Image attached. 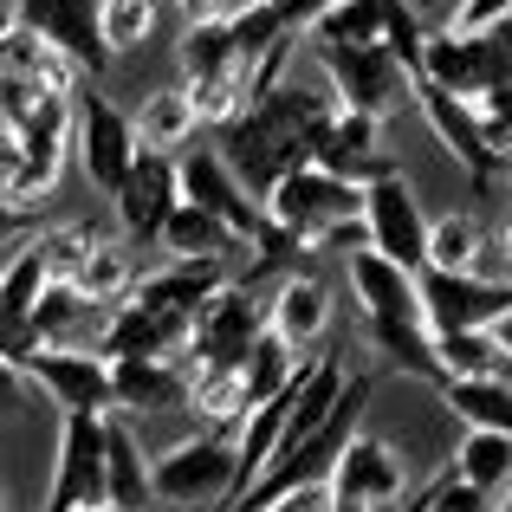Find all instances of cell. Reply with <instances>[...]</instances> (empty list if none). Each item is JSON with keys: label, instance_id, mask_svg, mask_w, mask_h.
I'll return each instance as SVG.
<instances>
[{"label": "cell", "instance_id": "52a82bcc", "mask_svg": "<svg viewBox=\"0 0 512 512\" xmlns=\"http://www.w3.org/2000/svg\"><path fill=\"white\" fill-rule=\"evenodd\" d=\"M104 422L111 415H65L59 422V461L39 512H98L111 506V454H104Z\"/></svg>", "mask_w": 512, "mask_h": 512}, {"label": "cell", "instance_id": "484cf974", "mask_svg": "<svg viewBox=\"0 0 512 512\" xmlns=\"http://www.w3.org/2000/svg\"><path fill=\"white\" fill-rule=\"evenodd\" d=\"M0 72H7V78H26V85H46V91H59V98H72L78 78H85L59 46H46L33 26H13V33L0 39Z\"/></svg>", "mask_w": 512, "mask_h": 512}, {"label": "cell", "instance_id": "3957f363", "mask_svg": "<svg viewBox=\"0 0 512 512\" xmlns=\"http://www.w3.org/2000/svg\"><path fill=\"white\" fill-rule=\"evenodd\" d=\"M266 221L286 247L299 253H363L370 227H363V182L331 175L325 163L292 169L286 182L266 195Z\"/></svg>", "mask_w": 512, "mask_h": 512}, {"label": "cell", "instance_id": "7402d4cb", "mask_svg": "<svg viewBox=\"0 0 512 512\" xmlns=\"http://www.w3.org/2000/svg\"><path fill=\"white\" fill-rule=\"evenodd\" d=\"M266 325L299 350V357H305V350H318V344H325V331H331V286H325V279H312V273L279 279L273 305H266Z\"/></svg>", "mask_w": 512, "mask_h": 512}, {"label": "cell", "instance_id": "ffe728a7", "mask_svg": "<svg viewBox=\"0 0 512 512\" xmlns=\"http://www.w3.org/2000/svg\"><path fill=\"white\" fill-rule=\"evenodd\" d=\"M188 338H195V318L182 312H150V305L124 299L104 325V357H188Z\"/></svg>", "mask_w": 512, "mask_h": 512}, {"label": "cell", "instance_id": "8d00e7d4", "mask_svg": "<svg viewBox=\"0 0 512 512\" xmlns=\"http://www.w3.org/2000/svg\"><path fill=\"white\" fill-rule=\"evenodd\" d=\"M240 512H331V487L318 480V487H286L273 493V500H247Z\"/></svg>", "mask_w": 512, "mask_h": 512}, {"label": "cell", "instance_id": "d590c367", "mask_svg": "<svg viewBox=\"0 0 512 512\" xmlns=\"http://www.w3.org/2000/svg\"><path fill=\"white\" fill-rule=\"evenodd\" d=\"M415 512H500V500H493V493H480V487H467L461 474H441Z\"/></svg>", "mask_w": 512, "mask_h": 512}, {"label": "cell", "instance_id": "681fc988", "mask_svg": "<svg viewBox=\"0 0 512 512\" xmlns=\"http://www.w3.org/2000/svg\"><path fill=\"white\" fill-rule=\"evenodd\" d=\"M506 175H512V163H506Z\"/></svg>", "mask_w": 512, "mask_h": 512}, {"label": "cell", "instance_id": "e0dca14e", "mask_svg": "<svg viewBox=\"0 0 512 512\" xmlns=\"http://www.w3.org/2000/svg\"><path fill=\"white\" fill-rule=\"evenodd\" d=\"M111 201H117V227H124V240H163L169 214L182 208V163L143 150L137 175H130Z\"/></svg>", "mask_w": 512, "mask_h": 512}, {"label": "cell", "instance_id": "ba28073f", "mask_svg": "<svg viewBox=\"0 0 512 512\" xmlns=\"http://www.w3.org/2000/svg\"><path fill=\"white\" fill-rule=\"evenodd\" d=\"M363 227H370V253L409 266V273L428 266V227H435V221L422 214L415 182L402 169H383V175L363 182Z\"/></svg>", "mask_w": 512, "mask_h": 512}, {"label": "cell", "instance_id": "7bdbcfd3", "mask_svg": "<svg viewBox=\"0 0 512 512\" xmlns=\"http://www.w3.org/2000/svg\"><path fill=\"white\" fill-rule=\"evenodd\" d=\"M493 344H500V350H506V363H512V312L500 318V325H493Z\"/></svg>", "mask_w": 512, "mask_h": 512}, {"label": "cell", "instance_id": "30bf717a", "mask_svg": "<svg viewBox=\"0 0 512 512\" xmlns=\"http://www.w3.org/2000/svg\"><path fill=\"white\" fill-rule=\"evenodd\" d=\"M72 150H78V169L91 175V188H104V195H117V188L137 175L143 163V143H137V117L117 111L111 98H98V91H85L78 98V130H72Z\"/></svg>", "mask_w": 512, "mask_h": 512}, {"label": "cell", "instance_id": "277c9868", "mask_svg": "<svg viewBox=\"0 0 512 512\" xmlns=\"http://www.w3.org/2000/svg\"><path fill=\"white\" fill-rule=\"evenodd\" d=\"M156 500L175 512H234L240 506V428H201L156 454Z\"/></svg>", "mask_w": 512, "mask_h": 512}, {"label": "cell", "instance_id": "d6a6232c", "mask_svg": "<svg viewBox=\"0 0 512 512\" xmlns=\"http://www.w3.org/2000/svg\"><path fill=\"white\" fill-rule=\"evenodd\" d=\"M78 286L91 292L98 305H124L137 292V260H130V240H98L78 266Z\"/></svg>", "mask_w": 512, "mask_h": 512}, {"label": "cell", "instance_id": "e575fe53", "mask_svg": "<svg viewBox=\"0 0 512 512\" xmlns=\"http://www.w3.org/2000/svg\"><path fill=\"white\" fill-rule=\"evenodd\" d=\"M98 26H104V46H111V59H117V52H137L143 39L156 33V0H104Z\"/></svg>", "mask_w": 512, "mask_h": 512}, {"label": "cell", "instance_id": "f35d334b", "mask_svg": "<svg viewBox=\"0 0 512 512\" xmlns=\"http://www.w3.org/2000/svg\"><path fill=\"white\" fill-rule=\"evenodd\" d=\"M331 7H338V0H273V13L286 20V33H292V39H299V33H312V26L325 20Z\"/></svg>", "mask_w": 512, "mask_h": 512}, {"label": "cell", "instance_id": "b9f144b4", "mask_svg": "<svg viewBox=\"0 0 512 512\" xmlns=\"http://www.w3.org/2000/svg\"><path fill=\"white\" fill-rule=\"evenodd\" d=\"M500 279H506V286H512V221L500 227Z\"/></svg>", "mask_w": 512, "mask_h": 512}, {"label": "cell", "instance_id": "bcb514c9", "mask_svg": "<svg viewBox=\"0 0 512 512\" xmlns=\"http://www.w3.org/2000/svg\"><path fill=\"white\" fill-rule=\"evenodd\" d=\"M0 512H7V487H0Z\"/></svg>", "mask_w": 512, "mask_h": 512}, {"label": "cell", "instance_id": "2e32d148", "mask_svg": "<svg viewBox=\"0 0 512 512\" xmlns=\"http://www.w3.org/2000/svg\"><path fill=\"white\" fill-rule=\"evenodd\" d=\"M13 13H20V26H33L46 46H59L85 78H98L104 65H111V46H104V26H98L104 0H13Z\"/></svg>", "mask_w": 512, "mask_h": 512}, {"label": "cell", "instance_id": "7dc6e473", "mask_svg": "<svg viewBox=\"0 0 512 512\" xmlns=\"http://www.w3.org/2000/svg\"><path fill=\"white\" fill-rule=\"evenodd\" d=\"M500 33H506V39H512V20H506V26H500Z\"/></svg>", "mask_w": 512, "mask_h": 512}, {"label": "cell", "instance_id": "5b68a950", "mask_svg": "<svg viewBox=\"0 0 512 512\" xmlns=\"http://www.w3.org/2000/svg\"><path fill=\"white\" fill-rule=\"evenodd\" d=\"M415 78H428V85L480 104L487 91L512 85V39L500 33V26H493V33H454V26H448V33H428L422 72H415Z\"/></svg>", "mask_w": 512, "mask_h": 512}, {"label": "cell", "instance_id": "74e56055", "mask_svg": "<svg viewBox=\"0 0 512 512\" xmlns=\"http://www.w3.org/2000/svg\"><path fill=\"white\" fill-rule=\"evenodd\" d=\"M512 20V0H461L454 13V33H493V26Z\"/></svg>", "mask_w": 512, "mask_h": 512}, {"label": "cell", "instance_id": "836d02e7", "mask_svg": "<svg viewBox=\"0 0 512 512\" xmlns=\"http://www.w3.org/2000/svg\"><path fill=\"white\" fill-rule=\"evenodd\" d=\"M435 363H441V376H493V370H506V350L493 344V331H461V338H435Z\"/></svg>", "mask_w": 512, "mask_h": 512}, {"label": "cell", "instance_id": "ee69618b", "mask_svg": "<svg viewBox=\"0 0 512 512\" xmlns=\"http://www.w3.org/2000/svg\"><path fill=\"white\" fill-rule=\"evenodd\" d=\"M13 26H20V13H13V0H0V39H7Z\"/></svg>", "mask_w": 512, "mask_h": 512}, {"label": "cell", "instance_id": "ab89813d", "mask_svg": "<svg viewBox=\"0 0 512 512\" xmlns=\"http://www.w3.org/2000/svg\"><path fill=\"white\" fill-rule=\"evenodd\" d=\"M39 234V214L26 208V201L0 195V247H13V240H33Z\"/></svg>", "mask_w": 512, "mask_h": 512}, {"label": "cell", "instance_id": "f6af8a7d", "mask_svg": "<svg viewBox=\"0 0 512 512\" xmlns=\"http://www.w3.org/2000/svg\"><path fill=\"white\" fill-rule=\"evenodd\" d=\"M500 512H512V493H506V500H500Z\"/></svg>", "mask_w": 512, "mask_h": 512}, {"label": "cell", "instance_id": "9c48e42d", "mask_svg": "<svg viewBox=\"0 0 512 512\" xmlns=\"http://www.w3.org/2000/svg\"><path fill=\"white\" fill-rule=\"evenodd\" d=\"M266 331V305L247 292V279H227L208 305L195 312V338H188V370H240L247 350Z\"/></svg>", "mask_w": 512, "mask_h": 512}, {"label": "cell", "instance_id": "7c38bea8", "mask_svg": "<svg viewBox=\"0 0 512 512\" xmlns=\"http://www.w3.org/2000/svg\"><path fill=\"white\" fill-rule=\"evenodd\" d=\"M325 487H331V512H396L409 500V461L383 435H357Z\"/></svg>", "mask_w": 512, "mask_h": 512}, {"label": "cell", "instance_id": "7a4b0ae2", "mask_svg": "<svg viewBox=\"0 0 512 512\" xmlns=\"http://www.w3.org/2000/svg\"><path fill=\"white\" fill-rule=\"evenodd\" d=\"M344 279H350V299H357V318L370 331V344L396 370H415L435 383L441 363H435V331H428V312H422V279L370 247L344 253Z\"/></svg>", "mask_w": 512, "mask_h": 512}, {"label": "cell", "instance_id": "44dd1931", "mask_svg": "<svg viewBox=\"0 0 512 512\" xmlns=\"http://www.w3.org/2000/svg\"><path fill=\"white\" fill-rule=\"evenodd\" d=\"M104 454H111V512H150L156 506V454L143 448L130 415L104 422Z\"/></svg>", "mask_w": 512, "mask_h": 512}, {"label": "cell", "instance_id": "6da1fadb", "mask_svg": "<svg viewBox=\"0 0 512 512\" xmlns=\"http://www.w3.org/2000/svg\"><path fill=\"white\" fill-rule=\"evenodd\" d=\"M331 117H338V98H318V91L292 85V78H273V85L253 91V104L234 124H221V156L266 201L292 169L318 163V143H325Z\"/></svg>", "mask_w": 512, "mask_h": 512}, {"label": "cell", "instance_id": "8992f818", "mask_svg": "<svg viewBox=\"0 0 512 512\" xmlns=\"http://www.w3.org/2000/svg\"><path fill=\"white\" fill-rule=\"evenodd\" d=\"M312 52H318V65H325V78H331L338 111L389 117L402 104V91H415V72L389 46H338V39H312Z\"/></svg>", "mask_w": 512, "mask_h": 512}, {"label": "cell", "instance_id": "d6986e66", "mask_svg": "<svg viewBox=\"0 0 512 512\" xmlns=\"http://www.w3.org/2000/svg\"><path fill=\"white\" fill-rule=\"evenodd\" d=\"M111 312L117 305H98L78 279H52L33 305V331H39V344H59V350H98Z\"/></svg>", "mask_w": 512, "mask_h": 512}, {"label": "cell", "instance_id": "60d3db41", "mask_svg": "<svg viewBox=\"0 0 512 512\" xmlns=\"http://www.w3.org/2000/svg\"><path fill=\"white\" fill-rule=\"evenodd\" d=\"M26 383H33V376L13 357H0V415H26Z\"/></svg>", "mask_w": 512, "mask_h": 512}, {"label": "cell", "instance_id": "8fae6325", "mask_svg": "<svg viewBox=\"0 0 512 512\" xmlns=\"http://www.w3.org/2000/svg\"><path fill=\"white\" fill-rule=\"evenodd\" d=\"M422 312L435 338H461V331H493L512 312V286L487 273H441V266H422Z\"/></svg>", "mask_w": 512, "mask_h": 512}, {"label": "cell", "instance_id": "5bb4252c", "mask_svg": "<svg viewBox=\"0 0 512 512\" xmlns=\"http://www.w3.org/2000/svg\"><path fill=\"white\" fill-rule=\"evenodd\" d=\"M26 376L59 402V415H117V376L104 350H59L39 344L26 357Z\"/></svg>", "mask_w": 512, "mask_h": 512}, {"label": "cell", "instance_id": "cb8c5ba5", "mask_svg": "<svg viewBox=\"0 0 512 512\" xmlns=\"http://www.w3.org/2000/svg\"><path fill=\"white\" fill-rule=\"evenodd\" d=\"M435 396L461 428H500V435H512V383L500 370L493 376H441Z\"/></svg>", "mask_w": 512, "mask_h": 512}, {"label": "cell", "instance_id": "d4e9b609", "mask_svg": "<svg viewBox=\"0 0 512 512\" xmlns=\"http://www.w3.org/2000/svg\"><path fill=\"white\" fill-rule=\"evenodd\" d=\"M305 363H312V357H299V350H292L273 325H266V331H260V344H253V350H247V363H240V396H247V415L286 396V389L305 376Z\"/></svg>", "mask_w": 512, "mask_h": 512}, {"label": "cell", "instance_id": "4dcf8cb0", "mask_svg": "<svg viewBox=\"0 0 512 512\" xmlns=\"http://www.w3.org/2000/svg\"><path fill=\"white\" fill-rule=\"evenodd\" d=\"M182 72H188V91L195 85H214V78H227V72H240V46H234V26L227 20H201V26H188L182 33Z\"/></svg>", "mask_w": 512, "mask_h": 512}, {"label": "cell", "instance_id": "9a60e30c", "mask_svg": "<svg viewBox=\"0 0 512 512\" xmlns=\"http://www.w3.org/2000/svg\"><path fill=\"white\" fill-rule=\"evenodd\" d=\"M415 104H422V117H428V130H435V143L461 163V175L474 188H493L506 175V156L493 150V137H487V124H480V111L467 98H454V91H441V85H428V78H415Z\"/></svg>", "mask_w": 512, "mask_h": 512}, {"label": "cell", "instance_id": "ac0fdd59", "mask_svg": "<svg viewBox=\"0 0 512 512\" xmlns=\"http://www.w3.org/2000/svg\"><path fill=\"white\" fill-rule=\"evenodd\" d=\"M117 415H175L195 402V370L182 357H111Z\"/></svg>", "mask_w": 512, "mask_h": 512}, {"label": "cell", "instance_id": "1f68e13d", "mask_svg": "<svg viewBox=\"0 0 512 512\" xmlns=\"http://www.w3.org/2000/svg\"><path fill=\"white\" fill-rule=\"evenodd\" d=\"M389 20H396V0H338V7L312 26V39H338V46H389Z\"/></svg>", "mask_w": 512, "mask_h": 512}, {"label": "cell", "instance_id": "c3c4849f", "mask_svg": "<svg viewBox=\"0 0 512 512\" xmlns=\"http://www.w3.org/2000/svg\"><path fill=\"white\" fill-rule=\"evenodd\" d=\"M98 512H111V506H98Z\"/></svg>", "mask_w": 512, "mask_h": 512}, {"label": "cell", "instance_id": "603a6c76", "mask_svg": "<svg viewBox=\"0 0 512 512\" xmlns=\"http://www.w3.org/2000/svg\"><path fill=\"white\" fill-rule=\"evenodd\" d=\"M318 163H325L331 175H350V182H370V175L396 169L383 156V117L370 111H338L325 130V143H318Z\"/></svg>", "mask_w": 512, "mask_h": 512}, {"label": "cell", "instance_id": "83f0119b", "mask_svg": "<svg viewBox=\"0 0 512 512\" xmlns=\"http://www.w3.org/2000/svg\"><path fill=\"white\" fill-rule=\"evenodd\" d=\"M195 130H201V111H195V98L188 91H150L143 98V111H137V143L150 156H182L188 143H195Z\"/></svg>", "mask_w": 512, "mask_h": 512}, {"label": "cell", "instance_id": "f546056e", "mask_svg": "<svg viewBox=\"0 0 512 512\" xmlns=\"http://www.w3.org/2000/svg\"><path fill=\"white\" fill-rule=\"evenodd\" d=\"M480 260H487L480 214H467V208L435 214V227H428V266H441V273H480Z\"/></svg>", "mask_w": 512, "mask_h": 512}, {"label": "cell", "instance_id": "f1b7e54d", "mask_svg": "<svg viewBox=\"0 0 512 512\" xmlns=\"http://www.w3.org/2000/svg\"><path fill=\"white\" fill-rule=\"evenodd\" d=\"M448 474H461L467 487L506 500L512 493V435H500V428H467V435L454 441V467Z\"/></svg>", "mask_w": 512, "mask_h": 512}, {"label": "cell", "instance_id": "4fadbf2b", "mask_svg": "<svg viewBox=\"0 0 512 512\" xmlns=\"http://www.w3.org/2000/svg\"><path fill=\"white\" fill-rule=\"evenodd\" d=\"M182 201H195V208L214 214V221H227L240 240H247V247H266V240H273L266 201L240 182L234 163H227L221 150H188L182 156Z\"/></svg>", "mask_w": 512, "mask_h": 512}, {"label": "cell", "instance_id": "4316f807", "mask_svg": "<svg viewBox=\"0 0 512 512\" xmlns=\"http://www.w3.org/2000/svg\"><path fill=\"white\" fill-rule=\"evenodd\" d=\"M156 247L169 253V260H234L247 240L234 234L227 221H214L208 208H195V201H182V208L169 214V227H163V240Z\"/></svg>", "mask_w": 512, "mask_h": 512}]
</instances>
